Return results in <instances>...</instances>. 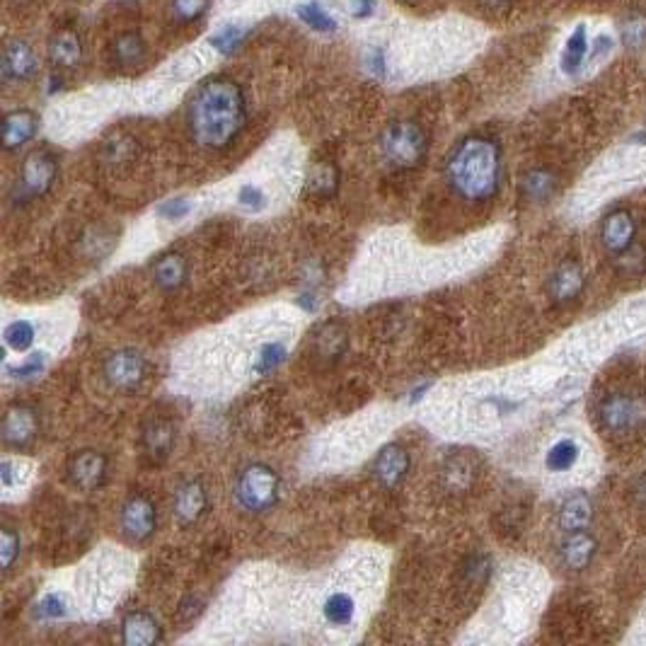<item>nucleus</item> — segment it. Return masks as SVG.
<instances>
[{
    "mask_svg": "<svg viewBox=\"0 0 646 646\" xmlns=\"http://www.w3.org/2000/svg\"><path fill=\"white\" fill-rule=\"evenodd\" d=\"M501 146L494 138L465 136L448 155L446 180L467 204H487L501 189Z\"/></svg>",
    "mask_w": 646,
    "mask_h": 646,
    "instance_id": "nucleus-2",
    "label": "nucleus"
},
{
    "mask_svg": "<svg viewBox=\"0 0 646 646\" xmlns=\"http://www.w3.org/2000/svg\"><path fill=\"white\" fill-rule=\"evenodd\" d=\"M281 480L269 465L252 463L235 480V499L245 511L264 513L279 501Z\"/></svg>",
    "mask_w": 646,
    "mask_h": 646,
    "instance_id": "nucleus-5",
    "label": "nucleus"
},
{
    "mask_svg": "<svg viewBox=\"0 0 646 646\" xmlns=\"http://www.w3.org/2000/svg\"><path fill=\"white\" fill-rule=\"evenodd\" d=\"M109 460L105 453L92 451V448H85V451H78L68 460L66 465V477L68 484L73 489H80V492H95L100 489L107 480Z\"/></svg>",
    "mask_w": 646,
    "mask_h": 646,
    "instance_id": "nucleus-9",
    "label": "nucleus"
},
{
    "mask_svg": "<svg viewBox=\"0 0 646 646\" xmlns=\"http://www.w3.org/2000/svg\"><path fill=\"white\" fill-rule=\"evenodd\" d=\"M213 0H170V17L180 25H194L204 20Z\"/></svg>",
    "mask_w": 646,
    "mask_h": 646,
    "instance_id": "nucleus-32",
    "label": "nucleus"
},
{
    "mask_svg": "<svg viewBox=\"0 0 646 646\" xmlns=\"http://www.w3.org/2000/svg\"><path fill=\"white\" fill-rule=\"evenodd\" d=\"M247 37H250V30H247V27L226 25L221 32L213 34L211 46L218 51V54L230 56V54H235V51H238L240 46L247 42Z\"/></svg>",
    "mask_w": 646,
    "mask_h": 646,
    "instance_id": "nucleus-33",
    "label": "nucleus"
},
{
    "mask_svg": "<svg viewBox=\"0 0 646 646\" xmlns=\"http://www.w3.org/2000/svg\"><path fill=\"white\" fill-rule=\"evenodd\" d=\"M601 240L610 255H622L632 245H637L634 242L637 240V221L632 218V213L625 209L610 211L601 226Z\"/></svg>",
    "mask_w": 646,
    "mask_h": 646,
    "instance_id": "nucleus-13",
    "label": "nucleus"
},
{
    "mask_svg": "<svg viewBox=\"0 0 646 646\" xmlns=\"http://www.w3.org/2000/svg\"><path fill=\"white\" fill-rule=\"evenodd\" d=\"M586 288V274L581 269L579 262L574 259H564L559 267L552 271L550 281H547V293L555 303H571L584 293Z\"/></svg>",
    "mask_w": 646,
    "mask_h": 646,
    "instance_id": "nucleus-15",
    "label": "nucleus"
},
{
    "mask_svg": "<svg viewBox=\"0 0 646 646\" xmlns=\"http://www.w3.org/2000/svg\"><path fill=\"white\" fill-rule=\"evenodd\" d=\"M37 615L44 617V620H56V617L66 615V603H63V598L56 596V593H49V596H44L42 601H39Z\"/></svg>",
    "mask_w": 646,
    "mask_h": 646,
    "instance_id": "nucleus-39",
    "label": "nucleus"
},
{
    "mask_svg": "<svg viewBox=\"0 0 646 646\" xmlns=\"http://www.w3.org/2000/svg\"><path fill=\"white\" fill-rule=\"evenodd\" d=\"M378 151L383 163L392 170H414L429 153V134L419 121H390L378 136Z\"/></svg>",
    "mask_w": 646,
    "mask_h": 646,
    "instance_id": "nucleus-3",
    "label": "nucleus"
},
{
    "mask_svg": "<svg viewBox=\"0 0 646 646\" xmlns=\"http://www.w3.org/2000/svg\"><path fill=\"white\" fill-rule=\"evenodd\" d=\"M153 281L160 291L172 293L180 291V288L187 284L189 276V264L180 252H165L153 262Z\"/></svg>",
    "mask_w": 646,
    "mask_h": 646,
    "instance_id": "nucleus-20",
    "label": "nucleus"
},
{
    "mask_svg": "<svg viewBox=\"0 0 646 646\" xmlns=\"http://www.w3.org/2000/svg\"><path fill=\"white\" fill-rule=\"evenodd\" d=\"M593 521V501L586 492H574L559 506L557 523L564 533H574V530H586Z\"/></svg>",
    "mask_w": 646,
    "mask_h": 646,
    "instance_id": "nucleus-22",
    "label": "nucleus"
},
{
    "mask_svg": "<svg viewBox=\"0 0 646 646\" xmlns=\"http://www.w3.org/2000/svg\"><path fill=\"white\" fill-rule=\"evenodd\" d=\"M163 639V630H160L158 620L153 615L143 613V610H134L124 617L121 622V642L129 646H148Z\"/></svg>",
    "mask_w": 646,
    "mask_h": 646,
    "instance_id": "nucleus-21",
    "label": "nucleus"
},
{
    "mask_svg": "<svg viewBox=\"0 0 646 646\" xmlns=\"http://www.w3.org/2000/svg\"><path fill=\"white\" fill-rule=\"evenodd\" d=\"M281 359H284V349H281V344H267L262 349V354H259V371L269 373L274 371L276 366H279Z\"/></svg>",
    "mask_w": 646,
    "mask_h": 646,
    "instance_id": "nucleus-40",
    "label": "nucleus"
},
{
    "mask_svg": "<svg viewBox=\"0 0 646 646\" xmlns=\"http://www.w3.org/2000/svg\"><path fill=\"white\" fill-rule=\"evenodd\" d=\"M298 17L303 20V25H308L310 30H315V32L330 34V32L339 30L337 20H334V17L327 13V10L322 8V3H317V0L303 3L301 8H298Z\"/></svg>",
    "mask_w": 646,
    "mask_h": 646,
    "instance_id": "nucleus-30",
    "label": "nucleus"
},
{
    "mask_svg": "<svg viewBox=\"0 0 646 646\" xmlns=\"http://www.w3.org/2000/svg\"><path fill=\"white\" fill-rule=\"evenodd\" d=\"M56 177H59V160L54 153L46 148L27 153L17 177V201H34L44 196L56 184Z\"/></svg>",
    "mask_w": 646,
    "mask_h": 646,
    "instance_id": "nucleus-6",
    "label": "nucleus"
},
{
    "mask_svg": "<svg viewBox=\"0 0 646 646\" xmlns=\"http://www.w3.org/2000/svg\"><path fill=\"white\" fill-rule=\"evenodd\" d=\"M598 421L610 436H630L646 429V392L613 390L598 402Z\"/></svg>",
    "mask_w": 646,
    "mask_h": 646,
    "instance_id": "nucleus-4",
    "label": "nucleus"
},
{
    "mask_svg": "<svg viewBox=\"0 0 646 646\" xmlns=\"http://www.w3.org/2000/svg\"><path fill=\"white\" fill-rule=\"evenodd\" d=\"M141 448L153 463H165L175 448V424L167 417L146 419L141 429Z\"/></svg>",
    "mask_w": 646,
    "mask_h": 646,
    "instance_id": "nucleus-16",
    "label": "nucleus"
},
{
    "mask_svg": "<svg viewBox=\"0 0 646 646\" xmlns=\"http://www.w3.org/2000/svg\"><path fill=\"white\" fill-rule=\"evenodd\" d=\"M61 85H63V80L59 73H51L49 76V95H54L56 90H61Z\"/></svg>",
    "mask_w": 646,
    "mask_h": 646,
    "instance_id": "nucleus-47",
    "label": "nucleus"
},
{
    "mask_svg": "<svg viewBox=\"0 0 646 646\" xmlns=\"http://www.w3.org/2000/svg\"><path fill=\"white\" fill-rule=\"evenodd\" d=\"M378 10V0H351L349 13L354 20H371Z\"/></svg>",
    "mask_w": 646,
    "mask_h": 646,
    "instance_id": "nucleus-42",
    "label": "nucleus"
},
{
    "mask_svg": "<svg viewBox=\"0 0 646 646\" xmlns=\"http://www.w3.org/2000/svg\"><path fill=\"white\" fill-rule=\"evenodd\" d=\"M576 460H579V446H576V441H571V438L557 441L545 455V465L550 467L552 472H567L574 467Z\"/></svg>",
    "mask_w": 646,
    "mask_h": 646,
    "instance_id": "nucleus-31",
    "label": "nucleus"
},
{
    "mask_svg": "<svg viewBox=\"0 0 646 646\" xmlns=\"http://www.w3.org/2000/svg\"><path fill=\"white\" fill-rule=\"evenodd\" d=\"M400 3H409V5H412V3H417V0H400Z\"/></svg>",
    "mask_w": 646,
    "mask_h": 646,
    "instance_id": "nucleus-49",
    "label": "nucleus"
},
{
    "mask_svg": "<svg viewBox=\"0 0 646 646\" xmlns=\"http://www.w3.org/2000/svg\"><path fill=\"white\" fill-rule=\"evenodd\" d=\"M482 5H489V8H499V5H504L506 0H480Z\"/></svg>",
    "mask_w": 646,
    "mask_h": 646,
    "instance_id": "nucleus-48",
    "label": "nucleus"
},
{
    "mask_svg": "<svg viewBox=\"0 0 646 646\" xmlns=\"http://www.w3.org/2000/svg\"><path fill=\"white\" fill-rule=\"evenodd\" d=\"M632 494H634V501H637V504H639V509L646 511V475L639 477L637 484H634Z\"/></svg>",
    "mask_w": 646,
    "mask_h": 646,
    "instance_id": "nucleus-46",
    "label": "nucleus"
},
{
    "mask_svg": "<svg viewBox=\"0 0 646 646\" xmlns=\"http://www.w3.org/2000/svg\"><path fill=\"white\" fill-rule=\"evenodd\" d=\"M42 366H44V354H34L25 366L17 368V373H20V376H37V373L42 371Z\"/></svg>",
    "mask_w": 646,
    "mask_h": 646,
    "instance_id": "nucleus-45",
    "label": "nucleus"
},
{
    "mask_svg": "<svg viewBox=\"0 0 646 646\" xmlns=\"http://www.w3.org/2000/svg\"><path fill=\"white\" fill-rule=\"evenodd\" d=\"M240 204L242 206H250V209H259V206L264 204V194L259 192L257 187H242Z\"/></svg>",
    "mask_w": 646,
    "mask_h": 646,
    "instance_id": "nucleus-43",
    "label": "nucleus"
},
{
    "mask_svg": "<svg viewBox=\"0 0 646 646\" xmlns=\"http://www.w3.org/2000/svg\"><path fill=\"white\" fill-rule=\"evenodd\" d=\"M339 182H342L339 167L332 160H320V163L310 167L308 180H305V192L315 196V199H332L337 194Z\"/></svg>",
    "mask_w": 646,
    "mask_h": 646,
    "instance_id": "nucleus-25",
    "label": "nucleus"
},
{
    "mask_svg": "<svg viewBox=\"0 0 646 646\" xmlns=\"http://www.w3.org/2000/svg\"><path fill=\"white\" fill-rule=\"evenodd\" d=\"M199 613H201V601H199V598L189 596V598H187V601H184V603L180 605V617H182V620H184V622L194 620V617H196V615H199Z\"/></svg>",
    "mask_w": 646,
    "mask_h": 646,
    "instance_id": "nucleus-44",
    "label": "nucleus"
},
{
    "mask_svg": "<svg viewBox=\"0 0 646 646\" xmlns=\"http://www.w3.org/2000/svg\"><path fill=\"white\" fill-rule=\"evenodd\" d=\"M322 613H325V620L330 622L334 627H344L349 625L351 620H354L356 615V603L354 598L349 596V593H332L330 598L325 601V608H322Z\"/></svg>",
    "mask_w": 646,
    "mask_h": 646,
    "instance_id": "nucleus-29",
    "label": "nucleus"
},
{
    "mask_svg": "<svg viewBox=\"0 0 646 646\" xmlns=\"http://www.w3.org/2000/svg\"><path fill=\"white\" fill-rule=\"evenodd\" d=\"M37 129L39 117L32 109H13V112L5 114L3 121V148L8 153L20 151L37 136Z\"/></svg>",
    "mask_w": 646,
    "mask_h": 646,
    "instance_id": "nucleus-18",
    "label": "nucleus"
},
{
    "mask_svg": "<svg viewBox=\"0 0 646 646\" xmlns=\"http://www.w3.org/2000/svg\"><path fill=\"white\" fill-rule=\"evenodd\" d=\"M586 56H588L586 25H576L574 32H571V37L567 39V44H564L562 71L567 73V76H576V73L581 71V66H584Z\"/></svg>",
    "mask_w": 646,
    "mask_h": 646,
    "instance_id": "nucleus-27",
    "label": "nucleus"
},
{
    "mask_svg": "<svg viewBox=\"0 0 646 646\" xmlns=\"http://www.w3.org/2000/svg\"><path fill=\"white\" fill-rule=\"evenodd\" d=\"M557 189V177L552 175L550 170H530L521 182V192L528 201H535V204H542V201L550 199Z\"/></svg>",
    "mask_w": 646,
    "mask_h": 646,
    "instance_id": "nucleus-28",
    "label": "nucleus"
},
{
    "mask_svg": "<svg viewBox=\"0 0 646 646\" xmlns=\"http://www.w3.org/2000/svg\"><path fill=\"white\" fill-rule=\"evenodd\" d=\"M620 39L627 49H646V15L630 13L620 25Z\"/></svg>",
    "mask_w": 646,
    "mask_h": 646,
    "instance_id": "nucleus-34",
    "label": "nucleus"
},
{
    "mask_svg": "<svg viewBox=\"0 0 646 646\" xmlns=\"http://www.w3.org/2000/svg\"><path fill=\"white\" fill-rule=\"evenodd\" d=\"M349 346V334L337 322H327L315 334V354L325 361H334L344 354Z\"/></svg>",
    "mask_w": 646,
    "mask_h": 646,
    "instance_id": "nucleus-26",
    "label": "nucleus"
},
{
    "mask_svg": "<svg viewBox=\"0 0 646 646\" xmlns=\"http://www.w3.org/2000/svg\"><path fill=\"white\" fill-rule=\"evenodd\" d=\"M615 264L620 269V274L637 276L644 269V252L637 245H632L630 250H625L622 255H615Z\"/></svg>",
    "mask_w": 646,
    "mask_h": 646,
    "instance_id": "nucleus-38",
    "label": "nucleus"
},
{
    "mask_svg": "<svg viewBox=\"0 0 646 646\" xmlns=\"http://www.w3.org/2000/svg\"><path fill=\"white\" fill-rule=\"evenodd\" d=\"M148 44L141 32L126 30L114 37L112 42V59L119 68H136L146 61Z\"/></svg>",
    "mask_w": 646,
    "mask_h": 646,
    "instance_id": "nucleus-23",
    "label": "nucleus"
},
{
    "mask_svg": "<svg viewBox=\"0 0 646 646\" xmlns=\"http://www.w3.org/2000/svg\"><path fill=\"white\" fill-rule=\"evenodd\" d=\"M34 342V327L27 320H15L5 327V344L15 351H27Z\"/></svg>",
    "mask_w": 646,
    "mask_h": 646,
    "instance_id": "nucleus-35",
    "label": "nucleus"
},
{
    "mask_svg": "<svg viewBox=\"0 0 646 646\" xmlns=\"http://www.w3.org/2000/svg\"><path fill=\"white\" fill-rule=\"evenodd\" d=\"M119 528L129 542L151 540L158 530V509H155L151 496L131 494L121 504Z\"/></svg>",
    "mask_w": 646,
    "mask_h": 646,
    "instance_id": "nucleus-8",
    "label": "nucleus"
},
{
    "mask_svg": "<svg viewBox=\"0 0 646 646\" xmlns=\"http://www.w3.org/2000/svg\"><path fill=\"white\" fill-rule=\"evenodd\" d=\"M148 363L134 349H119L102 363V378L112 390L134 392L146 380Z\"/></svg>",
    "mask_w": 646,
    "mask_h": 646,
    "instance_id": "nucleus-7",
    "label": "nucleus"
},
{
    "mask_svg": "<svg viewBox=\"0 0 646 646\" xmlns=\"http://www.w3.org/2000/svg\"><path fill=\"white\" fill-rule=\"evenodd\" d=\"M20 547V535L13 528H3V533H0V562H3V571L13 569L15 559L20 557Z\"/></svg>",
    "mask_w": 646,
    "mask_h": 646,
    "instance_id": "nucleus-37",
    "label": "nucleus"
},
{
    "mask_svg": "<svg viewBox=\"0 0 646 646\" xmlns=\"http://www.w3.org/2000/svg\"><path fill=\"white\" fill-rule=\"evenodd\" d=\"M245 124L247 100L238 80L211 76L194 90L187 107V129L196 146L226 151L238 141Z\"/></svg>",
    "mask_w": 646,
    "mask_h": 646,
    "instance_id": "nucleus-1",
    "label": "nucleus"
},
{
    "mask_svg": "<svg viewBox=\"0 0 646 646\" xmlns=\"http://www.w3.org/2000/svg\"><path fill=\"white\" fill-rule=\"evenodd\" d=\"M3 443L15 451H27L39 436V412L32 405L8 407L3 417Z\"/></svg>",
    "mask_w": 646,
    "mask_h": 646,
    "instance_id": "nucleus-10",
    "label": "nucleus"
},
{
    "mask_svg": "<svg viewBox=\"0 0 646 646\" xmlns=\"http://www.w3.org/2000/svg\"><path fill=\"white\" fill-rule=\"evenodd\" d=\"M598 550V542L588 530H574V533H567V538L559 545V555H562L564 567L571 571L586 569L588 564L593 562Z\"/></svg>",
    "mask_w": 646,
    "mask_h": 646,
    "instance_id": "nucleus-19",
    "label": "nucleus"
},
{
    "mask_svg": "<svg viewBox=\"0 0 646 646\" xmlns=\"http://www.w3.org/2000/svg\"><path fill=\"white\" fill-rule=\"evenodd\" d=\"M206 509H209V494L201 480L184 482L175 492V501H172V516L180 523L182 528L194 526L204 518Z\"/></svg>",
    "mask_w": 646,
    "mask_h": 646,
    "instance_id": "nucleus-11",
    "label": "nucleus"
},
{
    "mask_svg": "<svg viewBox=\"0 0 646 646\" xmlns=\"http://www.w3.org/2000/svg\"><path fill=\"white\" fill-rule=\"evenodd\" d=\"M487 576H489V559L482 557V555H475L470 557L465 562L463 567V586L465 591H470V588H482L487 584Z\"/></svg>",
    "mask_w": 646,
    "mask_h": 646,
    "instance_id": "nucleus-36",
    "label": "nucleus"
},
{
    "mask_svg": "<svg viewBox=\"0 0 646 646\" xmlns=\"http://www.w3.org/2000/svg\"><path fill=\"white\" fill-rule=\"evenodd\" d=\"M3 80L5 83H27L37 73V54L25 39H10L3 51Z\"/></svg>",
    "mask_w": 646,
    "mask_h": 646,
    "instance_id": "nucleus-14",
    "label": "nucleus"
},
{
    "mask_svg": "<svg viewBox=\"0 0 646 646\" xmlns=\"http://www.w3.org/2000/svg\"><path fill=\"white\" fill-rule=\"evenodd\" d=\"M475 477H477L475 460H472L470 455H463V453L451 455L441 470L443 487L451 489V492H455V494L467 492V489L472 487V482H475Z\"/></svg>",
    "mask_w": 646,
    "mask_h": 646,
    "instance_id": "nucleus-24",
    "label": "nucleus"
},
{
    "mask_svg": "<svg viewBox=\"0 0 646 646\" xmlns=\"http://www.w3.org/2000/svg\"><path fill=\"white\" fill-rule=\"evenodd\" d=\"M83 42H80V34L68 30L54 32L49 39V46H46V56H49V63L59 71H73L83 63Z\"/></svg>",
    "mask_w": 646,
    "mask_h": 646,
    "instance_id": "nucleus-17",
    "label": "nucleus"
},
{
    "mask_svg": "<svg viewBox=\"0 0 646 646\" xmlns=\"http://www.w3.org/2000/svg\"><path fill=\"white\" fill-rule=\"evenodd\" d=\"M366 68L376 78H385V73H388V61H385V51L378 49V46H373V49H368V54H366Z\"/></svg>",
    "mask_w": 646,
    "mask_h": 646,
    "instance_id": "nucleus-41",
    "label": "nucleus"
},
{
    "mask_svg": "<svg viewBox=\"0 0 646 646\" xmlns=\"http://www.w3.org/2000/svg\"><path fill=\"white\" fill-rule=\"evenodd\" d=\"M409 465H412V460H409L407 448L400 446V443H390L373 460V477H376L380 487L395 489L405 482Z\"/></svg>",
    "mask_w": 646,
    "mask_h": 646,
    "instance_id": "nucleus-12",
    "label": "nucleus"
}]
</instances>
